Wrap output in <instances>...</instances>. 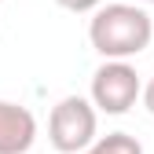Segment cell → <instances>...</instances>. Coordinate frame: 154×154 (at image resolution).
<instances>
[{"mask_svg": "<svg viewBox=\"0 0 154 154\" xmlns=\"http://www.w3.org/2000/svg\"><path fill=\"white\" fill-rule=\"evenodd\" d=\"M150 37H154V22L143 11V4L118 0V4H99L92 11L88 41L103 59H132L147 51Z\"/></svg>", "mask_w": 154, "mask_h": 154, "instance_id": "6da1fadb", "label": "cell"}, {"mask_svg": "<svg viewBox=\"0 0 154 154\" xmlns=\"http://www.w3.org/2000/svg\"><path fill=\"white\" fill-rule=\"evenodd\" d=\"M95 106L85 95H66L51 106L48 118V140L59 154H81L95 140Z\"/></svg>", "mask_w": 154, "mask_h": 154, "instance_id": "7a4b0ae2", "label": "cell"}, {"mask_svg": "<svg viewBox=\"0 0 154 154\" xmlns=\"http://www.w3.org/2000/svg\"><path fill=\"white\" fill-rule=\"evenodd\" d=\"M140 73L128 59H106L92 73V106L103 114H128L140 99Z\"/></svg>", "mask_w": 154, "mask_h": 154, "instance_id": "3957f363", "label": "cell"}, {"mask_svg": "<svg viewBox=\"0 0 154 154\" xmlns=\"http://www.w3.org/2000/svg\"><path fill=\"white\" fill-rule=\"evenodd\" d=\"M37 143V118L11 99H0V154H26Z\"/></svg>", "mask_w": 154, "mask_h": 154, "instance_id": "277c9868", "label": "cell"}, {"mask_svg": "<svg viewBox=\"0 0 154 154\" xmlns=\"http://www.w3.org/2000/svg\"><path fill=\"white\" fill-rule=\"evenodd\" d=\"M88 150L92 154H143L140 140L128 136V132H106V136H95Z\"/></svg>", "mask_w": 154, "mask_h": 154, "instance_id": "5b68a950", "label": "cell"}, {"mask_svg": "<svg viewBox=\"0 0 154 154\" xmlns=\"http://www.w3.org/2000/svg\"><path fill=\"white\" fill-rule=\"evenodd\" d=\"M55 4L66 8V11H77V15H81V11H95L103 0H55Z\"/></svg>", "mask_w": 154, "mask_h": 154, "instance_id": "8992f818", "label": "cell"}, {"mask_svg": "<svg viewBox=\"0 0 154 154\" xmlns=\"http://www.w3.org/2000/svg\"><path fill=\"white\" fill-rule=\"evenodd\" d=\"M140 95H143V106L150 110V118H154V77H150V81L140 88Z\"/></svg>", "mask_w": 154, "mask_h": 154, "instance_id": "52a82bcc", "label": "cell"}, {"mask_svg": "<svg viewBox=\"0 0 154 154\" xmlns=\"http://www.w3.org/2000/svg\"><path fill=\"white\" fill-rule=\"evenodd\" d=\"M128 4H154V0H128Z\"/></svg>", "mask_w": 154, "mask_h": 154, "instance_id": "ba28073f", "label": "cell"}, {"mask_svg": "<svg viewBox=\"0 0 154 154\" xmlns=\"http://www.w3.org/2000/svg\"><path fill=\"white\" fill-rule=\"evenodd\" d=\"M81 154H92V150H88V147H85V150H81Z\"/></svg>", "mask_w": 154, "mask_h": 154, "instance_id": "9c48e42d", "label": "cell"}]
</instances>
